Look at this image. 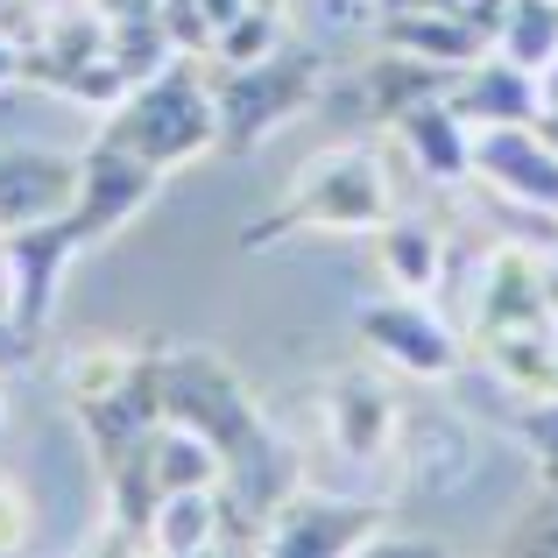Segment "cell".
Masks as SVG:
<instances>
[{"mask_svg":"<svg viewBox=\"0 0 558 558\" xmlns=\"http://www.w3.org/2000/svg\"><path fill=\"white\" fill-rule=\"evenodd\" d=\"M107 142L149 156L156 170H184L205 149H219V113H213V78L205 57H170L163 71H149L142 85H128L107 107Z\"/></svg>","mask_w":558,"mask_h":558,"instance_id":"cell-1","label":"cell"},{"mask_svg":"<svg viewBox=\"0 0 558 558\" xmlns=\"http://www.w3.org/2000/svg\"><path fill=\"white\" fill-rule=\"evenodd\" d=\"M381 219H389V170L368 142H347V149L312 156L290 198L262 213L255 227H241V247H269L290 233H375Z\"/></svg>","mask_w":558,"mask_h":558,"instance_id":"cell-2","label":"cell"},{"mask_svg":"<svg viewBox=\"0 0 558 558\" xmlns=\"http://www.w3.org/2000/svg\"><path fill=\"white\" fill-rule=\"evenodd\" d=\"M213 78V113H219V149L227 156H247L262 149L276 121H298L318 93H326V64L318 50H276V57H255V64H205Z\"/></svg>","mask_w":558,"mask_h":558,"instance_id":"cell-3","label":"cell"},{"mask_svg":"<svg viewBox=\"0 0 558 558\" xmlns=\"http://www.w3.org/2000/svg\"><path fill=\"white\" fill-rule=\"evenodd\" d=\"M156 184H163V170H156L149 156L93 135V149L78 156V198H71V213H64L71 233H78V241H107V233H121L128 219L149 205Z\"/></svg>","mask_w":558,"mask_h":558,"instance_id":"cell-4","label":"cell"},{"mask_svg":"<svg viewBox=\"0 0 558 558\" xmlns=\"http://www.w3.org/2000/svg\"><path fill=\"white\" fill-rule=\"evenodd\" d=\"M381 502H332V495H290L262 531V551L276 558H354L381 545Z\"/></svg>","mask_w":558,"mask_h":558,"instance_id":"cell-5","label":"cell"},{"mask_svg":"<svg viewBox=\"0 0 558 558\" xmlns=\"http://www.w3.org/2000/svg\"><path fill=\"white\" fill-rule=\"evenodd\" d=\"M474 178L509 205L531 213H558V149L545 142L537 121H502V128H474Z\"/></svg>","mask_w":558,"mask_h":558,"instance_id":"cell-6","label":"cell"},{"mask_svg":"<svg viewBox=\"0 0 558 558\" xmlns=\"http://www.w3.org/2000/svg\"><path fill=\"white\" fill-rule=\"evenodd\" d=\"M381 43L446 71H466L474 57L495 50V36L466 14V0H389L381 8Z\"/></svg>","mask_w":558,"mask_h":558,"instance_id":"cell-7","label":"cell"},{"mask_svg":"<svg viewBox=\"0 0 558 558\" xmlns=\"http://www.w3.org/2000/svg\"><path fill=\"white\" fill-rule=\"evenodd\" d=\"M354 332L375 347L381 361H389V368H403V375H417V381H438V375L460 368V340H452V326L438 312H424L417 298H403V304H361Z\"/></svg>","mask_w":558,"mask_h":558,"instance_id":"cell-8","label":"cell"},{"mask_svg":"<svg viewBox=\"0 0 558 558\" xmlns=\"http://www.w3.org/2000/svg\"><path fill=\"white\" fill-rule=\"evenodd\" d=\"M0 247H8V276H14V326L28 332V340H43V326H50V298H57V276L71 269V255H78V233H71V219H43V227H22V233H0Z\"/></svg>","mask_w":558,"mask_h":558,"instance_id":"cell-9","label":"cell"},{"mask_svg":"<svg viewBox=\"0 0 558 558\" xmlns=\"http://www.w3.org/2000/svg\"><path fill=\"white\" fill-rule=\"evenodd\" d=\"M446 107L460 113L466 128L537 121V113H545V85H537V71H523L517 57L488 50V57H474L466 71H452V85H446Z\"/></svg>","mask_w":558,"mask_h":558,"instance_id":"cell-10","label":"cell"},{"mask_svg":"<svg viewBox=\"0 0 558 558\" xmlns=\"http://www.w3.org/2000/svg\"><path fill=\"white\" fill-rule=\"evenodd\" d=\"M78 198V163L50 149H8L0 156V233L43 227V219H64Z\"/></svg>","mask_w":558,"mask_h":558,"instance_id":"cell-11","label":"cell"},{"mask_svg":"<svg viewBox=\"0 0 558 558\" xmlns=\"http://www.w3.org/2000/svg\"><path fill=\"white\" fill-rule=\"evenodd\" d=\"M551 318H558L551 262L502 247V255L488 262V283H481V312H474L481 340H495V332H523V326H551Z\"/></svg>","mask_w":558,"mask_h":558,"instance_id":"cell-12","label":"cell"},{"mask_svg":"<svg viewBox=\"0 0 558 558\" xmlns=\"http://www.w3.org/2000/svg\"><path fill=\"white\" fill-rule=\"evenodd\" d=\"M396 396H389V381H375V375H340L326 389V424H332V446L347 452V460H381L389 452V438H396Z\"/></svg>","mask_w":558,"mask_h":558,"instance_id":"cell-13","label":"cell"},{"mask_svg":"<svg viewBox=\"0 0 558 558\" xmlns=\"http://www.w3.org/2000/svg\"><path fill=\"white\" fill-rule=\"evenodd\" d=\"M396 135H403L410 163L432 184H466L474 178V128L446 107V99H417L410 113H396Z\"/></svg>","mask_w":558,"mask_h":558,"instance_id":"cell-14","label":"cell"},{"mask_svg":"<svg viewBox=\"0 0 558 558\" xmlns=\"http://www.w3.org/2000/svg\"><path fill=\"white\" fill-rule=\"evenodd\" d=\"M93 57H107V14L85 8V14H64V22H50L36 43L22 50V78L50 85V93H64L71 78H78Z\"/></svg>","mask_w":558,"mask_h":558,"instance_id":"cell-15","label":"cell"},{"mask_svg":"<svg viewBox=\"0 0 558 558\" xmlns=\"http://www.w3.org/2000/svg\"><path fill=\"white\" fill-rule=\"evenodd\" d=\"M375 262L403 298H432L438 276H446V241H438L424 219H381L375 227Z\"/></svg>","mask_w":558,"mask_h":558,"instance_id":"cell-16","label":"cell"},{"mask_svg":"<svg viewBox=\"0 0 558 558\" xmlns=\"http://www.w3.org/2000/svg\"><path fill=\"white\" fill-rule=\"evenodd\" d=\"M149 474H156V488H163V495H184V488H219L227 466H219V446L205 432L163 417L149 432Z\"/></svg>","mask_w":558,"mask_h":558,"instance_id":"cell-17","label":"cell"},{"mask_svg":"<svg viewBox=\"0 0 558 558\" xmlns=\"http://www.w3.org/2000/svg\"><path fill=\"white\" fill-rule=\"evenodd\" d=\"M149 551H163V558L219 551V488L163 495V502H156V517H149Z\"/></svg>","mask_w":558,"mask_h":558,"instance_id":"cell-18","label":"cell"},{"mask_svg":"<svg viewBox=\"0 0 558 558\" xmlns=\"http://www.w3.org/2000/svg\"><path fill=\"white\" fill-rule=\"evenodd\" d=\"M446 85H452L446 64H424V57H410V50H389L375 71H361V93H368L375 121H396V113H410L417 99H446Z\"/></svg>","mask_w":558,"mask_h":558,"instance_id":"cell-19","label":"cell"},{"mask_svg":"<svg viewBox=\"0 0 558 558\" xmlns=\"http://www.w3.org/2000/svg\"><path fill=\"white\" fill-rule=\"evenodd\" d=\"M558 326V318H551ZM551 326H523V332H495V340H481V354H488V368L502 381H517L523 396H545L558 389V340Z\"/></svg>","mask_w":558,"mask_h":558,"instance_id":"cell-20","label":"cell"},{"mask_svg":"<svg viewBox=\"0 0 558 558\" xmlns=\"http://www.w3.org/2000/svg\"><path fill=\"white\" fill-rule=\"evenodd\" d=\"M276 50H283V8L276 0H247L241 14L219 22L205 64H255V57H276Z\"/></svg>","mask_w":558,"mask_h":558,"instance_id":"cell-21","label":"cell"},{"mask_svg":"<svg viewBox=\"0 0 558 558\" xmlns=\"http://www.w3.org/2000/svg\"><path fill=\"white\" fill-rule=\"evenodd\" d=\"M495 50L517 57L523 71H545L551 57H558V0H509Z\"/></svg>","mask_w":558,"mask_h":558,"instance_id":"cell-22","label":"cell"},{"mask_svg":"<svg viewBox=\"0 0 558 558\" xmlns=\"http://www.w3.org/2000/svg\"><path fill=\"white\" fill-rule=\"evenodd\" d=\"M107 57L121 64L128 85H142L149 71H163L178 57V43H170L163 14H135V22H107Z\"/></svg>","mask_w":558,"mask_h":558,"instance_id":"cell-23","label":"cell"},{"mask_svg":"<svg viewBox=\"0 0 558 558\" xmlns=\"http://www.w3.org/2000/svg\"><path fill=\"white\" fill-rule=\"evenodd\" d=\"M517 438L531 446V460H537V474H545V488H558V389H545V396H531V403H523Z\"/></svg>","mask_w":558,"mask_h":558,"instance_id":"cell-24","label":"cell"},{"mask_svg":"<svg viewBox=\"0 0 558 558\" xmlns=\"http://www.w3.org/2000/svg\"><path fill=\"white\" fill-rule=\"evenodd\" d=\"M156 14H163V28H170V43H178V57H213L219 22L198 8V0H156Z\"/></svg>","mask_w":558,"mask_h":558,"instance_id":"cell-25","label":"cell"},{"mask_svg":"<svg viewBox=\"0 0 558 558\" xmlns=\"http://www.w3.org/2000/svg\"><path fill=\"white\" fill-rule=\"evenodd\" d=\"M502 551H558V488L502 531Z\"/></svg>","mask_w":558,"mask_h":558,"instance_id":"cell-26","label":"cell"},{"mask_svg":"<svg viewBox=\"0 0 558 558\" xmlns=\"http://www.w3.org/2000/svg\"><path fill=\"white\" fill-rule=\"evenodd\" d=\"M28 531H36V509H28V488L14 474H0V551H22Z\"/></svg>","mask_w":558,"mask_h":558,"instance_id":"cell-27","label":"cell"},{"mask_svg":"<svg viewBox=\"0 0 558 558\" xmlns=\"http://www.w3.org/2000/svg\"><path fill=\"white\" fill-rule=\"evenodd\" d=\"M28 354H36V340H28V332L22 326H14V318L8 312H0V368H22V361Z\"/></svg>","mask_w":558,"mask_h":558,"instance_id":"cell-28","label":"cell"},{"mask_svg":"<svg viewBox=\"0 0 558 558\" xmlns=\"http://www.w3.org/2000/svg\"><path fill=\"white\" fill-rule=\"evenodd\" d=\"M107 22H135V14H156V0H93Z\"/></svg>","mask_w":558,"mask_h":558,"instance_id":"cell-29","label":"cell"},{"mask_svg":"<svg viewBox=\"0 0 558 558\" xmlns=\"http://www.w3.org/2000/svg\"><path fill=\"white\" fill-rule=\"evenodd\" d=\"M14 78H22V43L0 28V85H14Z\"/></svg>","mask_w":558,"mask_h":558,"instance_id":"cell-30","label":"cell"},{"mask_svg":"<svg viewBox=\"0 0 558 558\" xmlns=\"http://www.w3.org/2000/svg\"><path fill=\"white\" fill-rule=\"evenodd\" d=\"M537 85H545V113H558V57H551L545 71H537Z\"/></svg>","mask_w":558,"mask_h":558,"instance_id":"cell-31","label":"cell"},{"mask_svg":"<svg viewBox=\"0 0 558 558\" xmlns=\"http://www.w3.org/2000/svg\"><path fill=\"white\" fill-rule=\"evenodd\" d=\"M0 312L14 318V276H8V247H0Z\"/></svg>","mask_w":558,"mask_h":558,"instance_id":"cell-32","label":"cell"},{"mask_svg":"<svg viewBox=\"0 0 558 558\" xmlns=\"http://www.w3.org/2000/svg\"><path fill=\"white\" fill-rule=\"evenodd\" d=\"M537 128H545V142L558 149V113H537Z\"/></svg>","mask_w":558,"mask_h":558,"instance_id":"cell-33","label":"cell"},{"mask_svg":"<svg viewBox=\"0 0 558 558\" xmlns=\"http://www.w3.org/2000/svg\"><path fill=\"white\" fill-rule=\"evenodd\" d=\"M8 410H14V403H8V368H0V424H8Z\"/></svg>","mask_w":558,"mask_h":558,"instance_id":"cell-34","label":"cell"},{"mask_svg":"<svg viewBox=\"0 0 558 558\" xmlns=\"http://www.w3.org/2000/svg\"><path fill=\"white\" fill-rule=\"evenodd\" d=\"M0 8H14V0H0Z\"/></svg>","mask_w":558,"mask_h":558,"instance_id":"cell-35","label":"cell"},{"mask_svg":"<svg viewBox=\"0 0 558 558\" xmlns=\"http://www.w3.org/2000/svg\"><path fill=\"white\" fill-rule=\"evenodd\" d=\"M551 340H558V326H551Z\"/></svg>","mask_w":558,"mask_h":558,"instance_id":"cell-36","label":"cell"}]
</instances>
